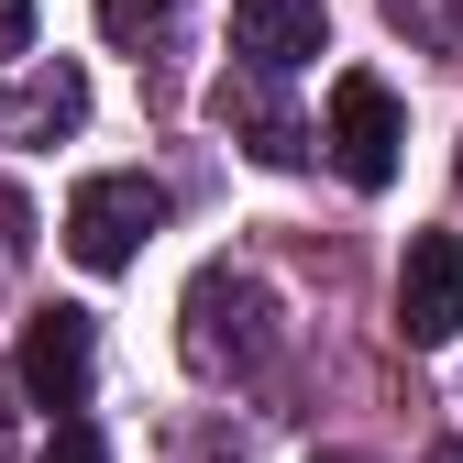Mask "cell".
Instances as JSON below:
<instances>
[{
  "label": "cell",
  "mask_w": 463,
  "mask_h": 463,
  "mask_svg": "<svg viewBox=\"0 0 463 463\" xmlns=\"http://www.w3.org/2000/svg\"><path fill=\"white\" fill-rule=\"evenodd\" d=\"M177 354H188V375H254L265 354H276V298H265V276H243V265H210V276H188V298H177Z\"/></svg>",
  "instance_id": "1"
},
{
  "label": "cell",
  "mask_w": 463,
  "mask_h": 463,
  "mask_svg": "<svg viewBox=\"0 0 463 463\" xmlns=\"http://www.w3.org/2000/svg\"><path fill=\"white\" fill-rule=\"evenodd\" d=\"M155 221H165V188H155V177H89V188L67 199V254H78L89 276H122V265L155 243Z\"/></svg>",
  "instance_id": "2"
},
{
  "label": "cell",
  "mask_w": 463,
  "mask_h": 463,
  "mask_svg": "<svg viewBox=\"0 0 463 463\" xmlns=\"http://www.w3.org/2000/svg\"><path fill=\"white\" fill-rule=\"evenodd\" d=\"M331 165H342V177H354V188H386L397 177V144H409V122H397V89L386 78H331Z\"/></svg>",
  "instance_id": "3"
},
{
  "label": "cell",
  "mask_w": 463,
  "mask_h": 463,
  "mask_svg": "<svg viewBox=\"0 0 463 463\" xmlns=\"http://www.w3.org/2000/svg\"><path fill=\"white\" fill-rule=\"evenodd\" d=\"M397 331L420 354H441L463 331V232H420L409 243V265H397Z\"/></svg>",
  "instance_id": "4"
},
{
  "label": "cell",
  "mask_w": 463,
  "mask_h": 463,
  "mask_svg": "<svg viewBox=\"0 0 463 463\" xmlns=\"http://www.w3.org/2000/svg\"><path fill=\"white\" fill-rule=\"evenodd\" d=\"M89 354H99V331H89V309H33V331H23V386L44 397V409H89Z\"/></svg>",
  "instance_id": "5"
},
{
  "label": "cell",
  "mask_w": 463,
  "mask_h": 463,
  "mask_svg": "<svg viewBox=\"0 0 463 463\" xmlns=\"http://www.w3.org/2000/svg\"><path fill=\"white\" fill-rule=\"evenodd\" d=\"M320 0H232V55H243L254 78H287V67H309L320 55Z\"/></svg>",
  "instance_id": "6"
},
{
  "label": "cell",
  "mask_w": 463,
  "mask_h": 463,
  "mask_svg": "<svg viewBox=\"0 0 463 463\" xmlns=\"http://www.w3.org/2000/svg\"><path fill=\"white\" fill-rule=\"evenodd\" d=\"M89 122V78L78 67H33L0 89V144H67Z\"/></svg>",
  "instance_id": "7"
},
{
  "label": "cell",
  "mask_w": 463,
  "mask_h": 463,
  "mask_svg": "<svg viewBox=\"0 0 463 463\" xmlns=\"http://www.w3.org/2000/svg\"><path fill=\"white\" fill-rule=\"evenodd\" d=\"M221 122L243 133V155H254V165H309V133H298V110H287V99H276L254 67L221 89Z\"/></svg>",
  "instance_id": "8"
},
{
  "label": "cell",
  "mask_w": 463,
  "mask_h": 463,
  "mask_svg": "<svg viewBox=\"0 0 463 463\" xmlns=\"http://www.w3.org/2000/svg\"><path fill=\"white\" fill-rule=\"evenodd\" d=\"M99 33L144 55V44H165V33H177V0H99Z\"/></svg>",
  "instance_id": "9"
},
{
  "label": "cell",
  "mask_w": 463,
  "mask_h": 463,
  "mask_svg": "<svg viewBox=\"0 0 463 463\" xmlns=\"http://www.w3.org/2000/svg\"><path fill=\"white\" fill-rule=\"evenodd\" d=\"M44 463H110V452H99V430H89V420H55V441H44Z\"/></svg>",
  "instance_id": "10"
},
{
  "label": "cell",
  "mask_w": 463,
  "mask_h": 463,
  "mask_svg": "<svg viewBox=\"0 0 463 463\" xmlns=\"http://www.w3.org/2000/svg\"><path fill=\"white\" fill-rule=\"evenodd\" d=\"M23 44H33V0H0V67H12Z\"/></svg>",
  "instance_id": "11"
},
{
  "label": "cell",
  "mask_w": 463,
  "mask_h": 463,
  "mask_svg": "<svg viewBox=\"0 0 463 463\" xmlns=\"http://www.w3.org/2000/svg\"><path fill=\"white\" fill-rule=\"evenodd\" d=\"M309 463H364V452H309Z\"/></svg>",
  "instance_id": "12"
},
{
  "label": "cell",
  "mask_w": 463,
  "mask_h": 463,
  "mask_svg": "<svg viewBox=\"0 0 463 463\" xmlns=\"http://www.w3.org/2000/svg\"><path fill=\"white\" fill-rule=\"evenodd\" d=\"M430 463H463V441H441V452H430Z\"/></svg>",
  "instance_id": "13"
}]
</instances>
